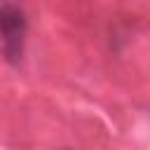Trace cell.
I'll return each mask as SVG.
<instances>
[{"label":"cell","instance_id":"cell-1","mask_svg":"<svg viewBox=\"0 0 150 150\" xmlns=\"http://www.w3.org/2000/svg\"><path fill=\"white\" fill-rule=\"evenodd\" d=\"M0 33L5 40V52L9 54V59H16L21 54L26 19H23V12L12 0H0Z\"/></svg>","mask_w":150,"mask_h":150}]
</instances>
